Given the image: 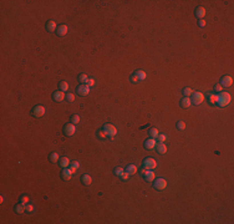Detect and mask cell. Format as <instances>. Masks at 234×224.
<instances>
[{
  "label": "cell",
  "mask_w": 234,
  "mask_h": 224,
  "mask_svg": "<svg viewBox=\"0 0 234 224\" xmlns=\"http://www.w3.org/2000/svg\"><path fill=\"white\" fill-rule=\"evenodd\" d=\"M80 181H81V183L84 184V185H90V184L92 183V178H91V175H90V174H87V173L82 174Z\"/></svg>",
  "instance_id": "cell-19"
},
{
  "label": "cell",
  "mask_w": 234,
  "mask_h": 224,
  "mask_svg": "<svg viewBox=\"0 0 234 224\" xmlns=\"http://www.w3.org/2000/svg\"><path fill=\"white\" fill-rule=\"evenodd\" d=\"M130 81L132 82V84H137V82L140 81V80H138V77L136 76V74H135V72H133V74L130 76Z\"/></svg>",
  "instance_id": "cell-38"
},
{
  "label": "cell",
  "mask_w": 234,
  "mask_h": 224,
  "mask_svg": "<svg viewBox=\"0 0 234 224\" xmlns=\"http://www.w3.org/2000/svg\"><path fill=\"white\" fill-rule=\"evenodd\" d=\"M68 168H70V171L72 172V173H76L77 169L80 168V163H78L77 161H72V162H71V164H70V167H68Z\"/></svg>",
  "instance_id": "cell-25"
},
{
  "label": "cell",
  "mask_w": 234,
  "mask_h": 224,
  "mask_svg": "<svg viewBox=\"0 0 234 224\" xmlns=\"http://www.w3.org/2000/svg\"><path fill=\"white\" fill-rule=\"evenodd\" d=\"M142 166L146 168V169H154V168L157 167V162L152 157H147V158H144V160H143V164H142Z\"/></svg>",
  "instance_id": "cell-7"
},
{
  "label": "cell",
  "mask_w": 234,
  "mask_h": 224,
  "mask_svg": "<svg viewBox=\"0 0 234 224\" xmlns=\"http://www.w3.org/2000/svg\"><path fill=\"white\" fill-rule=\"evenodd\" d=\"M49 158H50V162H51V163H57V162L60 161V156H58L57 152H51L50 156H49Z\"/></svg>",
  "instance_id": "cell-24"
},
{
  "label": "cell",
  "mask_w": 234,
  "mask_h": 224,
  "mask_svg": "<svg viewBox=\"0 0 234 224\" xmlns=\"http://www.w3.org/2000/svg\"><path fill=\"white\" fill-rule=\"evenodd\" d=\"M191 101H192V105L199 106L201 103L204 102V95H203L202 92H199V91H197V92L193 91V94H192V96H191Z\"/></svg>",
  "instance_id": "cell-4"
},
{
  "label": "cell",
  "mask_w": 234,
  "mask_h": 224,
  "mask_svg": "<svg viewBox=\"0 0 234 224\" xmlns=\"http://www.w3.org/2000/svg\"><path fill=\"white\" fill-rule=\"evenodd\" d=\"M70 122L74 123V125H78V123H80V116L78 115H72L70 117Z\"/></svg>",
  "instance_id": "cell-32"
},
{
  "label": "cell",
  "mask_w": 234,
  "mask_h": 224,
  "mask_svg": "<svg viewBox=\"0 0 234 224\" xmlns=\"http://www.w3.org/2000/svg\"><path fill=\"white\" fill-rule=\"evenodd\" d=\"M198 25L201 26V27H204V26H205V20H204V19H201V20L198 21Z\"/></svg>",
  "instance_id": "cell-44"
},
{
  "label": "cell",
  "mask_w": 234,
  "mask_h": 224,
  "mask_svg": "<svg viewBox=\"0 0 234 224\" xmlns=\"http://www.w3.org/2000/svg\"><path fill=\"white\" fill-rule=\"evenodd\" d=\"M95 84H96V82H95L94 78H92V77H88V81H87V84H86V85H87L88 87H94Z\"/></svg>",
  "instance_id": "cell-42"
},
{
  "label": "cell",
  "mask_w": 234,
  "mask_h": 224,
  "mask_svg": "<svg viewBox=\"0 0 234 224\" xmlns=\"http://www.w3.org/2000/svg\"><path fill=\"white\" fill-rule=\"evenodd\" d=\"M62 132L64 134L66 137H71V136H74L75 132H76V127H75L74 123H66V125L64 126V128H62Z\"/></svg>",
  "instance_id": "cell-6"
},
{
  "label": "cell",
  "mask_w": 234,
  "mask_h": 224,
  "mask_svg": "<svg viewBox=\"0 0 234 224\" xmlns=\"http://www.w3.org/2000/svg\"><path fill=\"white\" fill-rule=\"evenodd\" d=\"M156 140L158 141V142H162V143H164V142H166V140H167V136H166V134H162V133H160V134H158V137H157Z\"/></svg>",
  "instance_id": "cell-37"
},
{
  "label": "cell",
  "mask_w": 234,
  "mask_h": 224,
  "mask_svg": "<svg viewBox=\"0 0 234 224\" xmlns=\"http://www.w3.org/2000/svg\"><path fill=\"white\" fill-rule=\"evenodd\" d=\"M156 148H157V152L160 153V154H164V153H167V146L164 143L162 142H158L156 144Z\"/></svg>",
  "instance_id": "cell-22"
},
{
  "label": "cell",
  "mask_w": 234,
  "mask_h": 224,
  "mask_svg": "<svg viewBox=\"0 0 234 224\" xmlns=\"http://www.w3.org/2000/svg\"><path fill=\"white\" fill-rule=\"evenodd\" d=\"M25 213H29V214L34 213V205H33V204H30V203L25 204Z\"/></svg>",
  "instance_id": "cell-36"
},
{
  "label": "cell",
  "mask_w": 234,
  "mask_h": 224,
  "mask_svg": "<svg viewBox=\"0 0 234 224\" xmlns=\"http://www.w3.org/2000/svg\"><path fill=\"white\" fill-rule=\"evenodd\" d=\"M125 172V169H123L122 167H116L115 169H113V173H115V175H117V177H121V174Z\"/></svg>",
  "instance_id": "cell-34"
},
{
  "label": "cell",
  "mask_w": 234,
  "mask_h": 224,
  "mask_svg": "<svg viewBox=\"0 0 234 224\" xmlns=\"http://www.w3.org/2000/svg\"><path fill=\"white\" fill-rule=\"evenodd\" d=\"M213 90H214V92H222L223 91V86L221 85V84H215L214 85V87H213Z\"/></svg>",
  "instance_id": "cell-39"
},
{
  "label": "cell",
  "mask_w": 234,
  "mask_h": 224,
  "mask_svg": "<svg viewBox=\"0 0 234 224\" xmlns=\"http://www.w3.org/2000/svg\"><path fill=\"white\" fill-rule=\"evenodd\" d=\"M87 81H88V77H87V75L86 74H80L78 75V82L82 85H86L87 84Z\"/></svg>",
  "instance_id": "cell-29"
},
{
  "label": "cell",
  "mask_w": 234,
  "mask_h": 224,
  "mask_svg": "<svg viewBox=\"0 0 234 224\" xmlns=\"http://www.w3.org/2000/svg\"><path fill=\"white\" fill-rule=\"evenodd\" d=\"M0 203H4V197H0Z\"/></svg>",
  "instance_id": "cell-45"
},
{
  "label": "cell",
  "mask_w": 234,
  "mask_h": 224,
  "mask_svg": "<svg viewBox=\"0 0 234 224\" xmlns=\"http://www.w3.org/2000/svg\"><path fill=\"white\" fill-rule=\"evenodd\" d=\"M14 212L16 213V214H23V213H25V204H23V203H16L15 205H14Z\"/></svg>",
  "instance_id": "cell-18"
},
{
  "label": "cell",
  "mask_w": 234,
  "mask_h": 224,
  "mask_svg": "<svg viewBox=\"0 0 234 224\" xmlns=\"http://www.w3.org/2000/svg\"><path fill=\"white\" fill-rule=\"evenodd\" d=\"M135 74H136V76L138 77L140 81H143L144 78L147 77V74H146V72H144L143 70H137V71H135Z\"/></svg>",
  "instance_id": "cell-27"
},
{
  "label": "cell",
  "mask_w": 234,
  "mask_h": 224,
  "mask_svg": "<svg viewBox=\"0 0 234 224\" xmlns=\"http://www.w3.org/2000/svg\"><path fill=\"white\" fill-rule=\"evenodd\" d=\"M66 98H67L68 102H74V101H75V95L71 94V92H68L67 96H66Z\"/></svg>",
  "instance_id": "cell-40"
},
{
  "label": "cell",
  "mask_w": 234,
  "mask_h": 224,
  "mask_svg": "<svg viewBox=\"0 0 234 224\" xmlns=\"http://www.w3.org/2000/svg\"><path fill=\"white\" fill-rule=\"evenodd\" d=\"M58 90H61V91H67L68 90V84L67 81H61L60 84H58Z\"/></svg>",
  "instance_id": "cell-31"
},
{
  "label": "cell",
  "mask_w": 234,
  "mask_h": 224,
  "mask_svg": "<svg viewBox=\"0 0 234 224\" xmlns=\"http://www.w3.org/2000/svg\"><path fill=\"white\" fill-rule=\"evenodd\" d=\"M148 134H150V138H154V140H156L157 137H158V134H160V132H158L157 128L152 127V128L148 130Z\"/></svg>",
  "instance_id": "cell-26"
},
{
  "label": "cell",
  "mask_w": 234,
  "mask_h": 224,
  "mask_svg": "<svg viewBox=\"0 0 234 224\" xmlns=\"http://www.w3.org/2000/svg\"><path fill=\"white\" fill-rule=\"evenodd\" d=\"M45 107H44L43 105H35L31 110V115L35 117V118H40V117H43L44 115H45Z\"/></svg>",
  "instance_id": "cell-5"
},
{
  "label": "cell",
  "mask_w": 234,
  "mask_h": 224,
  "mask_svg": "<svg viewBox=\"0 0 234 224\" xmlns=\"http://www.w3.org/2000/svg\"><path fill=\"white\" fill-rule=\"evenodd\" d=\"M219 84H221L223 87H230V86L233 85V77L230 76V75H224V76L221 77Z\"/></svg>",
  "instance_id": "cell-8"
},
{
  "label": "cell",
  "mask_w": 234,
  "mask_h": 224,
  "mask_svg": "<svg viewBox=\"0 0 234 224\" xmlns=\"http://www.w3.org/2000/svg\"><path fill=\"white\" fill-rule=\"evenodd\" d=\"M19 202H20V203H23V204H27V203L30 202V198L27 197L26 194H23L21 197L19 198Z\"/></svg>",
  "instance_id": "cell-33"
},
{
  "label": "cell",
  "mask_w": 234,
  "mask_h": 224,
  "mask_svg": "<svg viewBox=\"0 0 234 224\" xmlns=\"http://www.w3.org/2000/svg\"><path fill=\"white\" fill-rule=\"evenodd\" d=\"M58 164H60L62 168H68L70 167V164H71V161L68 160L67 157H61L60 161H58Z\"/></svg>",
  "instance_id": "cell-21"
},
{
  "label": "cell",
  "mask_w": 234,
  "mask_h": 224,
  "mask_svg": "<svg viewBox=\"0 0 234 224\" xmlns=\"http://www.w3.org/2000/svg\"><path fill=\"white\" fill-rule=\"evenodd\" d=\"M205 14H207V11H205V9L203 8V6H197L194 10V15H195V18L197 19H203L205 16Z\"/></svg>",
  "instance_id": "cell-12"
},
{
  "label": "cell",
  "mask_w": 234,
  "mask_h": 224,
  "mask_svg": "<svg viewBox=\"0 0 234 224\" xmlns=\"http://www.w3.org/2000/svg\"><path fill=\"white\" fill-rule=\"evenodd\" d=\"M179 105H181V107H182V108H188V107H191V106H192L191 97H184V96H183V98L181 100Z\"/></svg>",
  "instance_id": "cell-20"
},
{
  "label": "cell",
  "mask_w": 234,
  "mask_h": 224,
  "mask_svg": "<svg viewBox=\"0 0 234 224\" xmlns=\"http://www.w3.org/2000/svg\"><path fill=\"white\" fill-rule=\"evenodd\" d=\"M207 97H208L209 105H212V106H215V105H217V101H218V94H213V92H209V94L207 95Z\"/></svg>",
  "instance_id": "cell-17"
},
{
  "label": "cell",
  "mask_w": 234,
  "mask_h": 224,
  "mask_svg": "<svg viewBox=\"0 0 234 224\" xmlns=\"http://www.w3.org/2000/svg\"><path fill=\"white\" fill-rule=\"evenodd\" d=\"M102 130L105 131V133L107 134V137L110 140H113L115 136L117 134V128L113 125H111V123H105V125L102 126Z\"/></svg>",
  "instance_id": "cell-2"
},
{
  "label": "cell",
  "mask_w": 234,
  "mask_h": 224,
  "mask_svg": "<svg viewBox=\"0 0 234 224\" xmlns=\"http://www.w3.org/2000/svg\"><path fill=\"white\" fill-rule=\"evenodd\" d=\"M45 29L47 30L49 33H54V31H56V29H57V24L55 20H49L46 24H45Z\"/></svg>",
  "instance_id": "cell-14"
},
{
  "label": "cell",
  "mask_w": 234,
  "mask_h": 224,
  "mask_svg": "<svg viewBox=\"0 0 234 224\" xmlns=\"http://www.w3.org/2000/svg\"><path fill=\"white\" fill-rule=\"evenodd\" d=\"M65 92L64 91H61V90H56L55 92H53V100L55 102H61V101H64L65 100Z\"/></svg>",
  "instance_id": "cell-10"
},
{
  "label": "cell",
  "mask_w": 234,
  "mask_h": 224,
  "mask_svg": "<svg viewBox=\"0 0 234 224\" xmlns=\"http://www.w3.org/2000/svg\"><path fill=\"white\" fill-rule=\"evenodd\" d=\"M76 92H77V95H80V96H87L90 94V87H88L87 85L80 84L76 87Z\"/></svg>",
  "instance_id": "cell-9"
},
{
  "label": "cell",
  "mask_w": 234,
  "mask_h": 224,
  "mask_svg": "<svg viewBox=\"0 0 234 224\" xmlns=\"http://www.w3.org/2000/svg\"><path fill=\"white\" fill-rule=\"evenodd\" d=\"M67 31H68L67 25H65V24H61V25H58L57 29H56V35H57V36H65V35L67 34Z\"/></svg>",
  "instance_id": "cell-15"
},
{
  "label": "cell",
  "mask_w": 234,
  "mask_h": 224,
  "mask_svg": "<svg viewBox=\"0 0 234 224\" xmlns=\"http://www.w3.org/2000/svg\"><path fill=\"white\" fill-rule=\"evenodd\" d=\"M126 172H128L130 175H133V174H136L137 172H138V168H137L135 164H128L127 168H126Z\"/></svg>",
  "instance_id": "cell-23"
},
{
  "label": "cell",
  "mask_w": 234,
  "mask_h": 224,
  "mask_svg": "<svg viewBox=\"0 0 234 224\" xmlns=\"http://www.w3.org/2000/svg\"><path fill=\"white\" fill-rule=\"evenodd\" d=\"M72 172L70 171V168H64L62 169V172H61V178L64 179V181H70V179L72 178Z\"/></svg>",
  "instance_id": "cell-16"
},
{
  "label": "cell",
  "mask_w": 234,
  "mask_h": 224,
  "mask_svg": "<svg viewBox=\"0 0 234 224\" xmlns=\"http://www.w3.org/2000/svg\"><path fill=\"white\" fill-rule=\"evenodd\" d=\"M175 128L179 130V131H183L185 128V122L183 121H178L177 123H175Z\"/></svg>",
  "instance_id": "cell-35"
},
{
  "label": "cell",
  "mask_w": 234,
  "mask_h": 224,
  "mask_svg": "<svg viewBox=\"0 0 234 224\" xmlns=\"http://www.w3.org/2000/svg\"><path fill=\"white\" fill-rule=\"evenodd\" d=\"M152 187L156 191H164L167 188V181L164 178H154V181L152 182Z\"/></svg>",
  "instance_id": "cell-3"
},
{
  "label": "cell",
  "mask_w": 234,
  "mask_h": 224,
  "mask_svg": "<svg viewBox=\"0 0 234 224\" xmlns=\"http://www.w3.org/2000/svg\"><path fill=\"white\" fill-rule=\"evenodd\" d=\"M146 171H147V169H146V168H144V167L142 166L141 168H138V172H137V173H140L141 175H143L144 173H146Z\"/></svg>",
  "instance_id": "cell-43"
},
{
  "label": "cell",
  "mask_w": 234,
  "mask_h": 224,
  "mask_svg": "<svg viewBox=\"0 0 234 224\" xmlns=\"http://www.w3.org/2000/svg\"><path fill=\"white\" fill-rule=\"evenodd\" d=\"M230 101H232V97H230V95L228 94V92H219L218 94V101H217V106L218 107H225V106H228Z\"/></svg>",
  "instance_id": "cell-1"
},
{
  "label": "cell",
  "mask_w": 234,
  "mask_h": 224,
  "mask_svg": "<svg viewBox=\"0 0 234 224\" xmlns=\"http://www.w3.org/2000/svg\"><path fill=\"white\" fill-rule=\"evenodd\" d=\"M156 144H157V141L154 138H148L144 141L143 143V147L146 148V150H154L156 148Z\"/></svg>",
  "instance_id": "cell-11"
},
{
  "label": "cell",
  "mask_w": 234,
  "mask_h": 224,
  "mask_svg": "<svg viewBox=\"0 0 234 224\" xmlns=\"http://www.w3.org/2000/svg\"><path fill=\"white\" fill-rule=\"evenodd\" d=\"M130 177H131V175L128 174V172H126V171H125V172H123V173L121 174V177H120V178H121L122 181H127V179H128Z\"/></svg>",
  "instance_id": "cell-41"
},
{
  "label": "cell",
  "mask_w": 234,
  "mask_h": 224,
  "mask_svg": "<svg viewBox=\"0 0 234 224\" xmlns=\"http://www.w3.org/2000/svg\"><path fill=\"white\" fill-rule=\"evenodd\" d=\"M96 136H97V138H98V140H101V141H104V140L107 138V134L105 133V131L102 130V128H101V130H98L97 132H96Z\"/></svg>",
  "instance_id": "cell-28"
},
{
  "label": "cell",
  "mask_w": 234,
  "mask_h": 224,
  "mask_svg": "<svg viewBox=\"0 0 234 224\" xmlns=\"http://www.w3.org/2000/svg\"><path fill=\"white\" fill-rule=\"evenodd\" d=\"M182 94H183L184 97H191L192 94H193V90H192L191 87H184L183 90H182Z\"/></svg>",
  "instance_id": "cell-30"
},
{
  "label": "cell",
  "mask_w": 234,
  "mask_h": 224,
  "mask_svg": "<svg viewBox=\"0 0 234 224\" xmlns=\"http://www.w3.org/2000/svg\"><path fill=\"white\" fill-rule=\"evenodd\" d=\"M142 177H143V179H144L146 182H153L154 178H156V174H154L153 169H147L146 173H144Z\"/></svg>",
  "instance_id": "cell-13"
}]
</instances>
